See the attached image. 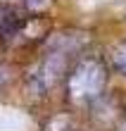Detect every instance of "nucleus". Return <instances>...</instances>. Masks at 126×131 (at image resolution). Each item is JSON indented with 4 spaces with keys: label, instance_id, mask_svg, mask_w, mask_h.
<instances>
[{
    "label": "nucleus",
    "instance_id": "1",
    "mask_svg": "<svg viewBox=\"0 0 126 131\" xmlns=\"http://www.w3.org/2000/svg\"><path fill=\"white\" fill-rule=\"evenodd\" d=\"M105 81V72L98 62H86L78 67V72L74 74V81H72V88L76 95H93L98 93V88L102 86Z\"/></svg>",
    "mask_w": 126,
    "mask_h": 131
},
{
    "label": "nucleus",
    "instance_id": "2",
    "mask_svg": "<svg viewBox=\"0 0 126 131\" xmlns=\"http://www.w3.org/2000/svg\"><path fill=\"white\" fill-rule=\"evenodd\" d=\"M112 60H114V67L119 69V72H124V74H126V43H121L119 48L114 50Z\"/></svg>",
    "mask_w": 126,
    "mask_h": 131
},
{
    "label": "nucleus",
    "instance_id": "3",
    "mask_svg": "<svg viewBox=\"0 0 126 131\" xmlns=\"http://www.w3.org/2000/svg\"><path fill=\"white\" fill-rule=\"evenodd\" d=\"M29 5H36V3H43V0H26Z\"/></svg>",
    "mask_w": 126,
    "mask_h": 131
}]
</instances>
